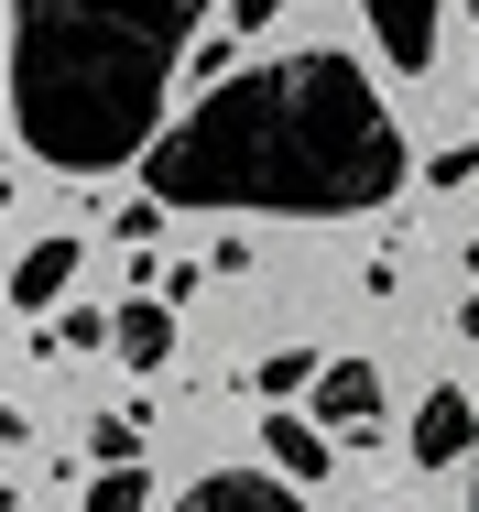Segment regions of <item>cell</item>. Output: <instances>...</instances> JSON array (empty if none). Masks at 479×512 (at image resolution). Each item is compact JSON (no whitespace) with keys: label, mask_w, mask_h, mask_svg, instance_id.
<instances>
[{"label":"cell","mask_w":479,"mask_h":512,"mask_svg":"<svg viewBox=\"0 0 479 512\" xmlns=\"http://www.w3.org/2000/svg\"><path fill=\"white\" fill-rule=\"evenodd\" d=\"M77 262H88V240H66V229L33 240V251L11 262V306H22V316H55V306H66V284H77Z\"/></svg>","instance_id":"cell-7"},{"label":"cell","mask_w":479,"mask_h":512,"mask_svg":"<svg viewBox=\"0 0 479 512\" xmlns=\"http://www.w3.org/2000/svg\"><path fill=\"white\" fill-rule=\"evenodd\" d=\"M273 11H284V0H229V33H262Z\"/></svg>","instance_id":"cell-14"},{"label":"cell","mask_w":479,"mask_h":512,"mask_svg":"<svg viewBox=\"0 0 479 512\" xmlns=\"http://www.w3.org/2000/svg\"><path fill=\"white\" fill-rule=\"evenodd\" d=\"M229 0H11V131L55 175H120L164 142L175 66Z\"/></svg>","instance_id":"cell-2"},{"label":"cell","mask_w":479,"mask_h":512,"mask_svg":"<svg viewBox=\"0 0 479 512\" xmlns=\"http://www.w3.org/2000/svg\"><path fill=\"white\" fill-rule=\"evenodd\" d=\"M469 22H479V0H469Z\"/></svg>","instance_id":"cell-17"},{"label":"cell","mask_w":479,"mask_h":512,"mask_svg":"<svg viewBox=\"0 0 479 512\" xmlns=\"http://www.w3.org/2000/svg\"><path fill=\"white\" fill-rule=\"evenodd\" d=\"M458 327H469V338H479V295H469V306H458Z\"/></svg>","instance_id":"cell-15"},{"label":"cell","mask_w":479,"mask_h":512,"mask_svg":"<svg viewBox=\"0 0 479 512\" xmlns=\"http://www.w3.org/2000/svg\"><path fill=\"white\" fill-rule=\"evenodd\" d=\"M175 512H305L284 469H207L196 491H175Z\"/></svg>","instance_id":"cell-5"},{"label":"cell","mask_w":479,"mask_h":512,"mask_svg":"<svg viewBox=\"0 0 479 512\" xmlns=\"http://www.w3.org/2000/svg\"><path fill=\"white\" fill-rule=\"evenodd\" d=\"M88 512H153V480H142V469H98V480H88Z\"/></svg>","instance_id":"cell-12"},{"label":"cell","mask_w":479,"mask_h":512,"mask_svg":"<svg viewBox=\"0 0 479 512\" xmlns=\"http://www.w3.org/2000/svg\"><path fill=\"white\" fill-rule=\"evenodd\" d=\"M403 458H414V469H469V458H479V393H469V382H436V393L414 404Z\"/></svg>","instance_id":"cell-3"},{"label":"cell","mask_w":479,"mask_h":512,"mask_svg":"<svg viewBox=\"0 0 479 512\" xmlns=\"http://www.w3.org/2000/svg\"><path fill=\"white\" fill-rule=\"evenodd\" d=\"M316 371H327L316 349H262V393H273V404H284V393H316Z\"/></svg>","instance_id":"cell-10"},{"label":"cell","mask_w":479,"mask_h":512,"mask_svg":"<svg viewBox=\"0 0 479 512\" xmlns=\"http://www.w3.org/2000/svg\"><path fill=\"white\" fill-rule=\"evenodd\" d=\"M88 447L109 458V469H142V414H98V425H88Z\"/></svg>","instance_id":"cell-13"},{"label":"cell","mask_w":479,"mask_h":512,"mask_svg":"<svg viewBox=\"0 0 479 512\" xmlns=\"http://www.w3.org/2000/svg\"><path fill=\"white\" fill-rule=\"evenodd\" d=\"M109 360L164 371V360H175V306H164V295H131V306H120V338H109Z\"/></svg>","instance_id":"cell-9"},{"label":"cell","mask_w":479,"mask_h":512,"mask_svg":"<svg viewBox=\"0 0 479 512\" xmlns=\"http://www.w3.org/2000/svg\"><path fill=\"white\" fill-rule=\"evenodd\" d=\"M371 11V44H382L392 77H425L436 66V22H447V0H360Z\"/></svg>","instance_id":"cell-4"},{"label":"cell","mask_w":479,"mask_h":512,"mask_svg":"<svg viewBox=\"0 0 479 512\" xmlns=\"http://www.w3.org/2000/svg\"><path fill=\"white\" fill-rule=\"evenodd\" d=\"M414 186L403 120L349 55H262L142 153V197L207 218H371Z\"/></svg>","instance_id":"cell-1"},{"label":"cell","mask_w":479,"mask_h":512,"mask_svg":"<svg viewBox=\"0 0 479 512\" xmlns=\"http://www.w3.org/2000/svg\"><path fill=\"white\" fill-rule=\"evenodd\" d=\"M316 425H327V436H371V425H382V371H371V360H327V371H316Z\"/></svg>","instance_id":"cell-6"},{"label":"cell","mask_w":479,"mask_h":512,"mask_svg":"<svg viewBox=\"0 0 479 512\" xmlns=\"http://www.w3.org/2000/svg\"><path fill=\"white\" fill-rule=\"evenodd\" d=\"M469 512H479V458H469Z\"/></svg>","instance_id":"cell-16"},{"label":"cell","mask_w":479,"mask_h":512,"mask_svg":"<svg viewBox=\"0 0 479 512\" xmlns=\"http://www.w3.org/2000/svg\"><path fill=\"white\" fill-rule=\"evenodd\" d=\"M262 447H273V469H284L294 491H305V480H327V458H338V436H327L316 414H294V404L262 414Z\"/></svg>","instance_id":"cell-8"},{"label":"cell","mask_w":479,"mask_h":512,"mask_svg":"<svg viewBox=\"0 0 479 512\" xmlns=\"http://www.w3.org/2000/svg\"><path fill=\"white\" fill-rule=\"evenodd\" d=\"M109 338H120V316H98V306H66L44 327V349H109Z\"/></svg>","instance_id":"cell-11"}]
</instances>
